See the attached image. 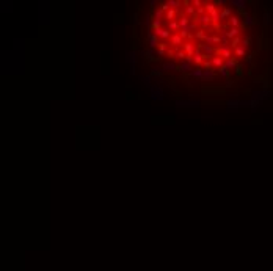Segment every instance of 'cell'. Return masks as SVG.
<instances>
[{
	"label": "cell",
	"instance_id": "44dd1931",
	"mask_svg": "<svg viewBox=\"0 0 273 271\" xmlns=\"http://www.w3.org/2000/svg\"><path fill=\"white\" fill-rule=\"evenodd\" d=\"M225 66L228 67L229 72H231V71H236L237 67H239V61H237V58H231V60H226V61H225Z\"/></svg>",
	"mask_w": 273,
	"mask_h": 271
},
{
	"label": "cell",
	"instance_id": "f546056e",
	"mask_svg": "<svg viewBox=\"0 0 273 271\" xmlns=\"http://www.w3.org/2000/svg\"><path fill=\"white\" fill-rule=\"evenodd\" d=\"M218 74H220L223 78H226V80H231V72L228 71V67H226V66H223L221 69H218Z\"/></svg>",
	"mask_w": 273,
	"mask_h": 271
},
{
	"label": "cell",
	"instance_id": "d590c367",
	"mask_svg": "<svg viewBox=\"0 0 273 271\" xmlns=\"http://www.w3.org/2000/svg\"><path fill=\"white\" fill-rule=\"evenodd\" d=\"M212 43L213 44H221V36L220 35H212Z\"/></svg>",
	"mask_w": 273,
	"mask_h": 271
},
{
	"label": "cell",
	"instance_id": "e575fe53",
	"mask_svg": "<svg viewBox=\"0 0 273 271\" xmlns=\"http://www.w3.org/2000/svg\"><path fill=\"white\" fill-rule=\"evenodd\" d=\"M129 57H130V58H129V61L132 63V66H135V61H136V52H135V50H132V52L129 53Z\"/></svg>",
	"mask_w": 273,
	"mask_h": 271
},
{
	"label": "cell",
	"instance_id": "bcb514c9",
	"mask_svg": "<svg viewBox=\"0 0 273 271\" xmlns=\"http://www.w3.org/2000/svg\"><path fill=\"white\" fill-rule=\"evenodd\" d=\"M233 83H234V82H231V80H226V83H225V85H226V86H233Z\"/></svg>",
	"mask_w": 273,
	"mask_h": 271
},
{
	"label": "cell",
	"instance_id": "b9f144b4",
	"mask_svg": "<svg viewBox=\"0 0 273 271\" xmlns=\"http://www.w3.org/2000/svg\"><path fill=\"white\" fill-rule=\"evenodd\" d=\"M236 74H237V77H240V75L243 74V71H242V64H239V67L236 69Z\"/></svg>",
	"mask_w": 273,
	"mask_h": 271
},
{
	"label": "cell",
	"instance_id": "9a60e30c",
	"mask_svg": "<svg viewBox=\"0 0 273 271\" xmlns=\"http://www.w3.org/2000/svg\"><path fill=\"white\" fill-rule=\"evenodd\" d=\"M193 71V67H192V64H188V63H185V61H182L181 64H177V72H181V74H190Z\"/></svg>",
	"mask_w": 273,
	"mask_h": 271
},
{
	"label": "cell",
	"instance_id": "ac0fdd59",
	"mask_svg": "<svg viewBox=\"0 0 273 271\" xmlns=\"http://www.w3.org/2000/svg\"><path fill=\"white\" fill-rule=\"evenodd\" d=\"M162 71H165V72H171V71H177V64L174 61H165L162 66Z\"/></svg>",
	"mask_w": 273,
	"mask_h": 271
},
{
	"label": "cell",
	"instance_id": "f6af8a7d",
	"mask_svg": "<svg viewBox=\"0 0 273 271\" xmlns=\"http://www.w3.org/2000/svg\"><path fill=\"white\" fill-rule=\"evenodd\" d=\"M132 17H133V22H135V24H138V14H136V13H135Z\"/></svg>",
	"mask_w": 273,
	"mask_h": 271
},
{
	"label": "cell",
	"instance_id": "8992f818",
	"mask_svg": "<svg viewBox=\"0 0 273 271\" xmlns=\"http://www.w3.org/2000/svg\"><path fill=\"white\" fill-rule=\"evenodd\" d=\"M184 52L187 53V57H190V58H193V55H195V52H196V46H195V43L193 41H185V44H184Z\"/></svg>",
	"mask_w": 273,
	"mask_h": 271
},
{
	"label": "cell",
	"instance_id": "7402d4cb",
	"mask_svg": "<svg viewBox=\"0 0 273 271\" xmlns=\"http://www.w3.org/2000/svg\"><path fill=\"white\" fill-rule=\"evenodd\" d=\"M210 63H212L213 69H221V67L225 66V60H223L221 57H213V58L210 60Z\"/></svg>",
	"mask_w": 273,
	"mask_h": 271
},
{
	"label": "cell",
	"instance_id": "f35d334b",
	"mask_svg": "<svg viewBox=\"0 0 273 271\" xmlns=\"http://www.w3.org/2000/svg\"><path fill=\"white\" fill-rule=\"evenodd\" d=\"M192 5H193V6H195L196 9H198V8H201V6H204L201 0H192Z\"/></svg>",
	"mask_w": 273,
	"mask_h": 271
},
{
	"label": "cell",
	"instance_id": "ee69618b",
	"mask_svg": "<svg viewBox=\"0 0 273 271\" xmlns=\"http://www.w3.org/2000/svg\"><path fill=\"white\" fill-rule=\"evenodd\" d=\"M245 60H247V63H251V61H253V53H248V55H247V58H245Z\"/></svg>",
	"mask_w": 273,
	"mask_h": 271
},
{
	"label": "cell",
	"instance_id": "d6986e66",
	"mask_svg": "<svg viewBox=\"0 0 273 271\" xmlns=\"http://www.w3.org/2000/svg\"><path fill=\"white\" fill-rule=\"evenodd\" d=\"M231 16H233V8H231V6H225V8L220 11V19H221V22H225V21L229 19Z\"/></svg>",
	"mask_w": 273,
	"mask_h": 271
},
{
	"label": "cell",
	"instance_id": "ba28073f",
	"mask_svg": "<svg viewBox=\"0 0 273 271\" xmlns=\"http://www.w3.org/2000/svg\"><path fill=\"white\" fill-rule=\"evenodd\" d=\"M177 24H179L181 28H185V27H188L190 24H192V19H190L188 16L184 14V11L179 13V16H177Z\"/></svg>",
	"mask_w": 273,
	"mask_h": 271
},
{
	"label": "cell",
	"instance_id": "8d00e7d4",
	"mask_svg": "<svg viewBox=\"0 0 273 271\" xmlns=\"http://www.w3.org/2000/svg\"><path fill=\"white\" fill-rule=\"evenodd\" d=\"M202 67H204V71H207V69H213L212 67V63H210V60H206L202 63Z\"/></svg>",
	"mask_w": 273,
	"mask_h": 271
},
{
	"label": "cell",
	"instance_id": "ab89813d",
	"mask_svg": "<svg viewBox=\"0 0 273 271\" xmlns=\"http://www.w3.org/2000/svg\"><path fill=\"white\" fill-rule=\"evenodd\" d=\"M204 44L213 46V43H212V35H207V36H206V39H204Z\"/></svg>",
	"mask_w": 273,
	"mask_h": 271
},
{
	"label": "cell",
	"instance_id": "4316f807",
	"mask_svg": "<svg viewBox=\"0 0 273 271\" xmlns=\"http://www.w3.org/2000/svg\"><path fill=\"white\" fill-rule=\"evenodd\" d=\"M251 43H253V38H251V36H243V38H242V44H240V46H242V47H245V49L248 50V49L251 47Z\"/></svg>",
	"mask_w": 273,
	"mask_h": 271
},
{
	"label": "cell",
	"instance_id": "f1b7e54d",
	"mask_svg": "<svg viewBox=\"0 0 273 271\" xmlns=\"http://www.w3.org/2000/svg\"><path fill=\"white\" fill-rule=\"evenodd\" d=\"M149 75L159 78V77L162 75V67H159V66H152V67H151V71H149Z\"/></svg>",
	"mask_w": 273,
	"mask_h": 271
},
{
	"label": "cell",
	"instance_id": "1f68e13d",
	"mask_svg": "<svg viewBox=\"0 0 273 271\" xmlns=\"http://www.w3.org/2000/svg\"><path fill=\"white\" fill-rule=\"evenodd\" d=\"M242 38H243V36H239V38L233 39V41H231V49H233V50H234V49H237V47L242 44Z\"/></svg>",
	"mask_w": 273,
	"mask_h": 271
},
{
	"label": "cell",
	"instance_id": "8fae6325",
	"mask_svg": "<svg viewBox=\"0 0 273 271\" xmlns=\"http://www.w3.org/2000/svg\"><path fill=\"white\" fill-rule=\"evenodd\" d=\"M229 5H231V8H237L239 11H242V13H245V8H247V0H231L229 2Z\"/></svg>",
	"mask_w": 273,
	"mask_h": 271
},
{
	"label": "cell",
	"instance_id": "277c9868",
	"mask_svg": "<svg viewBox=\"0 0 273 271\" xmlns=\"http://www.w3.org/2000/svg\"><path fill=\"white\" fill-rule=\"evenodd\" d=\"M151 100H163V89L160 88V86H156V85H152L151 88Z\"/></svg>",
	"mask_w": 273,
	"mask_h": 271
},
{
	"label": "cell",
	"instance_id": "d6a6232c",
	"mask_svg": "<svg viewBox=\"0 0 273 271\" xmlns=\"http://www.w3.org/2000/svg\"><path fill=\"white\" fill-rule=\"evenodd\" d=\"M140 80H141V82H143L144 85H148L149 88L152 86V85H151V80H152V77H151V75H141V77H140Z\"/></svg>",
	"mask_w": 273,
	"mask_h": 271
},
{
	"label": "cell",
	"instance_id": "3957f363",
	"mask_svg": "<svg viewBox=\"0 0 273 271\" xmlns=\"http://www.w3.org/2000/svg\"><path fill=\"white\" fill-rule=\"evenodd\" d=\"M146 38H148V47H149V49H151V50H156V49H159L160 39L154 36L152 30H148V35H146Z\"/></svg>",
	"mask_w": 273,
	"mask_h": 271
},
{
	"label": "cell",
	"instance_id": "c3c4849f",
	"mask_svg": "<svg viewBox=\"0 0 273 271\" xmlns=\"http://www.w3.org/2000/svg\"><path fill=\"white\" fill-rule=\"evenodd\" d=\"M130 74H132V75H135V66H132V67H130Z\"/></svg>",
	"mask_w": 273,
	"mask_h": 271
},
{
	"label": "cell",
	"instance_id": "4fadbf2b",
	"mask_svg": "<svg viewBox=\"0 0 273 271\" xmlns=\"http://www.w3.org/2000/svg\"><path fill=\"white\" fill-rule=\"evenodd\" d=\"M242 19H243V27H248V28H250V27H253L254 22H256L254 17L250 14V13H247V11L242 13Z\"/></svg>",
	"mask_w": 273,
	"mask_h": 271
},
{
	"label": "cell",
	"instance_id": "603a6c76",
	"mask_svg": "<svg viewBox=\"0 0 273 271\" xmlns=\"http://www.w3.org/2000/svg\"><path fill=\"white\" fill-rule=\"evenodd\" d=\"M185 58H187V53L184 52L182 47L181 49H174V58L173 60H181V63H182V61H185Z\"/></svg>",
	"mask_w": 273,
	"mask_h": 271
},
{
	"label": "cell",
	"instance_id": "d4e9b609",
	"mask_svg": "<svg viewBox=\"0 0 273 271\" xmlns=\"http://www.w3.org/2000/svg\"><path fill=\"white\" fill-rule=\"evenodd\" d=\"M206 36H207V32L204 30V28H198V32L195 33V39H196L198 43H204Z\"/></svg>",
	"mask_w": 273,
	"mask_h": 271
},
{
	"label": "cell",
	"instance_id": "7c38bea8",
	"mask_svg": "<svg viewBox=\"0 0 273 271\" xmlns=\"http://www.w3.org/2000/svg\"><path fill=\"white\" fill-rule=\"evenodd\" d=\"M226 35L229 38V41H233V39L242 36V28H233V27H229V28H226Z\"/></svg>",
	"mask_w": 273,
	"mask_h": 271
},
{
	"label": "cell",
	"instance_id": "74e56055",
	"mask_svg": "<svg viewBox=\"0 0 273 271\" xmlns=\"http://www.w3.org/2000/svg\"><path fill=\"white\" fill-rule=\"evenodd\" d=\"M215 6H225V5H229V2H226V0H215Z\"/></svg>",
	"mask_w": 273,
	"mask_h": 271
},
{
	"label": "cell",
	"instance_id": "ffe728a7",
	"mask_svg": "<svg viewBox=\"0 0 273 271\" xmlns=\"http://www.w3.org/2000/svg\"><path fill=\"white\" fill-rule=\"evenodd\" d=\"M165 25H167V28H168L173 35L179 33V30H181V27H179V24H177V21H173V22H165Z\"/></svg>",
	"mask_w": 273,
	"mask_h": 271
},
{
	"label": "cell",
	"instance_id": "484cf974",
	"mask_svg": "<svg viewBox=\"0 0 273 271\" xmlns=\"http://www.w3.org/2000/svg\"><path fill=\"white\" fill-rule=\"evenodd\" d=\"M163 19H165V13H163L160 8H157L152 13V21H163Z\"/></svg>",
	"mask_w": 273,
	"mask_h": 271
},
{
	"label": "cell",
	"instance_id": "7bdbcfd3",
	"mask_svg": "<svg viewBox=\"0 0 273 271\" xmlns=\"http://www.w3.org/2000/svg\"><path fill=\"white\" fill-rule=\"evenodd\" d=\"M167 55H168V57H170V58L173 60V58H174V50H171V49H170V50L167 52Z\"/></svg>",
	"mask_w": 273,
	"mask_h": 271
},
{
	"label": "cell",
	"instance_id": "6da1fadb",
	"mask_svg": "<svg viewBox=\"0 0 273 271\" xmlns=\"http://www.w3.org/2000/svg\"><path fill=\"white\" fill-rule=\"evenodd\" d=\"M198 49L202 52L204 61H206V60H212V58L215 57V47H213V46L204 44V43H198Z\"/></svg>",
	"mask_w": 273,
	"mask_h": 271
},
{
	"label": "cell",
	"instance_id": "5b68a950",
	"mask_svg": "<svg viewBox=\"0 0 273 271\" xmlns=\"http://www.w3.org/2000/svg\"><path fill=\"white\" fill-rule=\"evenodd\" d=\"M184 14L188 16L190 19H192L193 16H196V8L192 5V2H188V0H184Z\"/></svg>",
	"mask_w": 273,
	"mask_h": 271
},
{
	"label": "cell",
	"instance_id": "836d02e7",
	"mask_svg": "<svg viewBox=\"0 0 273 271\" xmlns=\"http://www.w3.org/2000/svg\"><path fill=\"white\" fill-rule=\"evenodd\" d=\"M159 5H160L159 8H160V9H162L163 13H168V11L171 9V8H170V5H168V2H160Z\"/></svg>",
	"mask_w": 273,
	"mask_h": 271
},
{
	"label": "cell",
	"instance_id": "9c48e42d",
	"mask_svg": "<svg viewBox=\"0 0 273 271\" xmlns=\"http://www.w3.org/2000/svg\"><path fill=\"white\" fill-rule=\"evenodd\" d=\"M170 44H171V46H174L176 49H181V47H184L185 41H184V39H182L179 35L176 33V35H173V36H171V39H170Z\"/></svg>",
	"mask_w": 273,
	"mask_h": 271
},
{
	"label": "cell",
	"instance_id": "30bf717a",
	"mask_svg": "<svg viewBox=\"0 0 273 271\" xmlns=\"http://www.w3.org/2000/svg\"><path fill=\"white\" fill-rule=\"evenodd\" d=\"M228 24H229V27H233V28H242V27H243V22H242L240 17L236 16V14H233V16L228 19Z\"/></svg>",
	"mask_w": 273,
	"mask_h": 271
},
{
	"label": "cell",
	"instance_id": "2e32d148",
	"mask_svg": "<svg viewBox=\"0 0 273 271\" xmlns=\"http://www.w3.org/2000/svg\"><path fill=\"white\" fill-rule=\"evenodd\" d=\"M193 63H195V66H198V67H201L202 63H204V55H202V52H201L199 49H196L195 55H193Z\"/></svg>",
	"mask_w": 273,
	"mask_h": 271
},
{
	"label": "cell",
	"instance_id": "52a82bcc",
	"mask_svg": "<svg viewBox=\"0 0 273 271\" xmlns=\"http://www.w3.org/2000/svg\"><path fill=\"white\" fill-rule=\"evenodd\" d=\"M176 105L181 107V108H198L201 104L198 100H176Z\"/></svg>",
	"mask_w": 273,
	"mask_h": 271
},
{
	"label": "cell",
	"instance_id": "cb8c5ba5",
	"mask_svg": "<svg viewBox=\"0 0 273 271\" xmlns=\"http://www.w3.org/2000/svg\"><path fill=\"white\" fill-rule=\"evenodd\" d=\"M202 5H204V8H206V13H207V14H212L213 11H217V6H215L213 2H207V0H202Z\"/></svg>",
	"mask_w": 273,
	"mask_h": 271
},
{
	"label": "cell",
	"instance_id": "e0dca14e",
	"mask_svg": "<svg viewBox=\"0 0 273 271\" xmlns=\"http://www.w3.org/2000/svg\"><path fill=\"white\" fill-rule=\"evenodd\" d=\"M247 55H248V52H247V49H245V47L239 46L237 49H234V58H237V60L247 58Z\"/></svg>",
	"mask_w": 273,
	"mask_h": 271
},
{
	"label": "cell",
	"instance_id": "83f0119b",
	"mask_svg": "<svg viewBox=\"0 0 273 271\" xmlns=\"http://www.w3.org/2000/svg\"><path fill=\"white\" fill-rule=\"evenodd\" d=\"M167 2H168V5H170L171 9H177V11H179V8L182 6L181 0H167Z\"/></svg>",
	"mask_w": 273,
	"mask_h": 271
},
{
	"label": "cell",
	"instance_id": "7a4b0ae2",
	"mask_svg": "<svg viewBox=\"0 0 273 271\" xmlns=\"http://www.w3.org/2000/svg\"><path fill=\"white\" fill-rule=\"evenodd\" d=\"M215 57H221L225 61L234 58V50L231 47H215Z\"/></svg>",
	"mask_w": 273,
	"mask_h": 271
},
{
	"label": "cell",
	"instance_id": "5bb4252c",
	"mask_svg": "<svg viewBox=\"0 0 273 271\" xmlns=\"http://www.w3.org/2000/svg\"><path fill=\"white\" fill-rule=\"evenodd\" d=\"M217 77V72L213 69H207V71H204V75L201 78V82H213Z\"/></svg>",
	"mask_w": 273,
	"mask_h": 271
},
{
	"label": "cell",
	"instance_id": "60d3db41",
	"mask_svg": "<svg viewBox=\"0 0 273 271\" xmlns=\"http://www.w3.org/2000/svg\"><path fill=\"white\" fill-rule=\"evenodd\" d=\"M270 22H271V16H270V13L267 11V13H265V25H268Z\"/></svg>",
	"mask_w": 273,
	"mask_h": 271
},
{
	"label": "cell",
	"instance_id": "4dcf8cb0",
	"mask_svg": "<svg viewBox=\"0 0 273 271\" xmlns=\"http://www.w3.org/2000/svg\"><path fill=\"white\" fill-rule=\"evenodd\" d=\"M190 75L192 77H195V78H202V75H204V69H199V67H196V69H193L192 72H190Z\"/></svg>",
	"mask_w": 273,
	"mask_h": 271
},
{
	"label": "cell",
	"instance_id": "7dc6e473",
	"mask_svg": "<svg viewBox=\"0 0 273 271\" xmlns=\"http://www.w3.org/2000/svg\"><path fill=\"white\" fill-rule=\"evenodd\" d=\"M149 5H151V6H154V5H157V0H151V2H149Z\"/></svg>",
	"mask_w": 273,
	"mask_h": 271
}]
</instances>
